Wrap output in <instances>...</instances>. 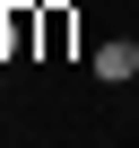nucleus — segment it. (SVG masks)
<instances>
[{"instance_id":"nucleus-1","label":"nucleus","mask_w":139,"mask_h":148,"mask_svg":"<svg viewBox=\"0 0 139 148\" xmlns=\"http://www.w3.org/2000/svg\"><path fill=\"white\" fill-rule=\"evenodd\" d=\"M87 70H96V79H113V87H122V79H139V35H122V44H96V61H87Z\"/></svg>"},{"instance_id":"nucleus-2","label":"nucleus","mask_w":139,"mask_h":148,"mask_svg":"<svg viewBox=\"0 0 139 148\" xmlns=\"http://www.w3.org/2000/svg\"><path fill=\"white\" fill-rule=\"evenodd\" d=\"M130 87H139V79H130Z\"/></svg>"},{"instance_id":"nucleus-3","label":"nucleus","mask_w":139,"mask_h":148,"mask_svg":"<svg viewBox=\"0 0 139 148\" xmlns=\"http://www.w3.org/2000/svg\"><path fill=\"white\" fill-rule=\"evenodd\" d=\"M130 35H139V26H130Z\"/></svg>"}]
</instances>
